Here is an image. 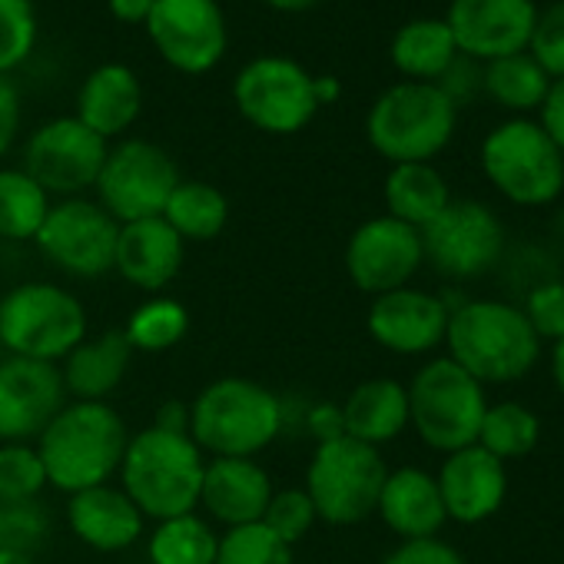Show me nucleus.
Returning a JSON list of instances; mask_svg holds the SVG:
<instances>
[{"instance_id": "nucleus-1", "label": "nucleus", "mask_w": 564, "mask_h": 564, "mask_svg": "<svg viewBox=\"0 0 564 564\" xmlns=\"http://www.w3.org/2000/svg\"><path fill=\"white\" fill-rule=\"evenodd\" d=\"M127 425L107 402H67L37 438L47 485L77 495L107 485L127 452Z\"/></svg>"}, {"instance_id": "nucleus-2", "label": "nucleus", "mask_w": 564, "mask_h": 564, "mask_svg": "<svg viewBox=\"0 0 564 564\" xmlns=\"http://www.w3.org/2000/svg\"><path fill=\"white\" fill-rule=\"evenodd\" d=\"M206 458L189 432L147 425L123 452L120 481L143 518H176L199 505Z\"/></svg>"}, {"instance_id": "nucleus-3", "label": "nucleus", "mask_w": 564, "mask_h": 564, "mask_svg": "<svg viewBox=\"0 0 564 564\" xmlns=\"http://www.w3.org/2000/svg\"><path fill=\"white\" fill-rule=\"evenodd\" d=\"M286 425V412L265 386L226 376L209 382L189 405V438L213 458H252Z\"/></svg>"}, {"instance_id": "nucleus-4", "label": "nucleus", "mask_w": 564, "mask_h": 564, "mask_svg": "<svg viewBox=\"0 0 564 564\" xmlns=\"http://www.w3.org/2000/svg\"><path fill=\"white\" fill-rule=\"evenodd\" d=\"M445 343L452 352L448 359L481 386H501L528 376L541 352V339L528 326L524 313L491 300L462 303L448 316Z\"/></svg>"}, {"instance_id": "nucleus-5", "label": "nucleus", "mask_w": 564, "mask_h": 564, "mask_svg": "<svg viewBox=\"0 0 564 564\" xmlns=\"http://www.w3.org/2000/svg\"><path fill=\"white\" fill-rule=\"evenodd\" d=\"M458 107L435 84L402 80L379 94L366 117L372 150L399 163H429L455 137Z\"/></svg>"}, {"instance_id": "nucleus-6", "label": "nucleus", "mask_w": 564, "mask_h": 564, "mask_svg": "<svg viewBox=\"0 0 564 564\" xmlns=\"http://www.w3.org/2000/svg\"><path fill=\"white\" fill-rule=\"evenodd\" d=\"M87 339L84 303L54 282H24L0 300V343L11 356L57 362Z\"/></svg>"}, {"instance_id": "nucleus-7", "label": "nucleus", "mask_w": 564, "mask_h": 564, "mask_svg": "<svg viewBox=\"0 0 564 564\" xmlns=\"http://www.w3.org/2000/svg\"><path fill=\"white\" fill-rule=\"evenodd\" d=\"M386 475L389 468L379 448L339 435L316 445L306 468V495L316 518L329 524H359L379 508Z\"/></svg>"}, {"instance_id": "nucleus-8", "label": "nucleus", "mask_w": 564, "mask_h": 564, "mask_svg": "<svg viewBox=\"0 0 564 564\" xmlns=\"http://www.w3.org/2000/svg\"><path fill=\"white\" fill-rule=\"evenodd\" d=\"M488 183L518 206H544L564 189V156L541 123L514 117L498 123L481 143Z\"/></svg>"}, {"instance_id": "nucleus-9", "label": "nucleus", "mask_w": 564, "mask_h": 564, "mask_svg": "<svg viewBox=\"0 0 564 564\" xmlns=\"http://www.w3.org/2000/svg\"><path fill=\"white\" fill-rule=\"evenodd\" d=\"M409 392V422L435 452H458L478 442L485 419V389L452 359H435L419 369Z\"/></svg>"}, {"instance_id": "nucleus-10", "label": "nucleus", "mask_w": 564, "mask_h": 564, "mask_svg": "<svg viewBox=\"0 0 564 564\" xmlns=\"http://www.w3.org/2000/svg\"><path fill=\"white\" fill-rule=\"evenodd\" d=\"M232 100L242 120L262 133L290 137L319 113L313 74L290 57H256L232 80Z\"/></svg>"}, {"instance_id": "nucleus-11", "label": "nucleus", "mask_w": 564, "mask_h": 564, "mask_svg": "<svg viewBox=\"0 0 564 564\" xmlns=\"http://www.w3.org/2000/svg\"><path fill=\"white\" fill-rule=\"evenodd\" d=\"M180 183L173 156L150 140H123L104 160L94 183L100 206L123 226L150 216H163L170 193Z\"/></svg>"}, {"instance_id": "nucleus-12", "label": "nucleus", "mask_w": 564, "mask_h": 564, "mask_svg": "<svg viewBox=\"0 0 564 564\" xmlns=\"http://www.w3.org/2000/svg\"><path fill=\"white\" fill-rule=\"evenodd\" d=\"M419 236L425 259L445 279H478L505 249L498 216L475 199H452L429 226L419 229Z\"/></svg>"}, {"instance_id": "nucleus-13", "label": "nucleus", "mask_w": 564, "mask_h": 564, "mask_svg": "<svg viewBox=\"0 0 564 564\" xmlns=\"http://www.w3.org/2000/svg\"><path fill=\"white\" fill-rule=\"evenodd\" d=\"M117 232L120 223L100 203L70 196L51 206L34 242L67 275L100 279L113 269Z\"/></svg>"}, {"instance_id": "nucleus-14", "label": "nucleus", "mask_w": 564, "mask_h": 564, "mask_svg": "<svg viewBox=\"0 0 564 564\" xmlns=\"http://www.w3.org/2000/svg\"><path fill=\"white\" fill-rule=\"evenodd\" d=\"M110 147L77 117H57L34 130L24 150V170L64 199L90 189L104 170Z\"/></svg>"}, {"instance_id": "nucleus-15", "label": "nucleus", "mask_w": 564, "mask_h": 564, "mask_svg": "<svg viewBox=\"0 0 564 564\" xmlns=\"http://www.w3.org/2000/svg\"><path fill=\"white\" fill-rule=\"evenodd\" d=\"M143 28L156 54L180 74L213 70L229 41L216 0H156Z\"/></svg>"}, {"instance_id": "nucleus-16", "label": "nucleus", "mask_w": 564, "mask_h": 564, "mask_svg": "<svg viewBox=\"0 0 564 564\" xmlns=\"http://www.w3.org/2000/svg\"><path fill=\"white\" fill-rule=\"evenodd\" d=\"M425 252L415 226H405L392 216L366 219L346 246V272L362 293L382 296L402 290L419 272Z\"/></svg>"}, {"instance_id": "nucleus-17", "label": "nucleus", "mask_w": 564, "mask_h": 564, "mask_svg": "<svg viewBox=\"0 0 564 564\" xmlns=\"http://www.w3.org/2000/svg\"><path fill=\"white\" fill-rule=\"evenodd\" d=\"M534 18V0H452L445 24L462 57L488 64L528 51Z\"/></svg>"}, {"instance_id": "nucleus-18", "label": "nucleus", "mask_w": 564, "mask_h": 564, "mask_svg": "<svg viewBox=\"0 0 564 564\" xmlns=\"http://www.w3.org/2000/svg\"><path fill=\"white\" fill-rule=\"evenodd\" d=\"M67 405L64 376L54 362L11 356L0 362V438L34 442Z\"/></svg>"}, {"instance_id": "nucleus-19", "label": "nucleus", "mask_w": 564, "mask_h": 564, "mask_svg": "<svg viewBox=\"0 0 564 564\" xmlns=\"http://www.w3.org/2000/svg\"><path fill=\"white\" fill-rule=\"evenodd\" d=\"M366 326L382 349L395 356H422L445 339L448 306L432 293L402 286L372 300Z\"/></svg>"}, {"instance_id": "nucleus-20", "label": "nucleus", "mask_w": 564, "mask_h": 564, "mask_svg": "<svg viewBox=\"0 0 564 564\" xmlns=\"http://www.w3.org/2000/svg\"><path fill=\"white\" fill-rule=\"evenodd\" d=\"M435 481L442 491L445 514L462 524H478L491 518L501 508L505 491H508L505 462L488 455L481 445L452 452Z\"/></svg>"}, {"instance_id": "nucleus-21", "label": "nucleus", "mask_w": 564, "mask_h": 564, "mask_svg": "<svg viewBox=\"0 0 564 564\" xmlns=\"http://www.w3.org/2000/svg\"><path fill=\"white\" fill-rule=\"evenodd\" d=\"M186 242L163 216L123 223L117 232L113 269L143 293H156L180 275Z\"/></svg>"}, {"instance_id": "nucleus-22", "label": "nucleus", "mask_w": 564, "mask_h": 564, "mask_svg": "<svg viewBox=\"0 0 564 564\" xmlns=\"http://www.w3.org/2000/svg\"><path fill=\"white\" fill-rule=\"evenodd\" d=\"M272 498L269 471L256 458H213L203 471L199 505L226 528L256 524Z\"/></svg>"}, {"instance_id": "nucleus-23", "label": "nucleus", "mask_w": 564, "mask_h": 564, "mask_svg": "<svg viewBox=\"0 0 564 564\" xmlns=\"http://www.w3.org/2000/svg\"><path fill=\"white\" fill-rule=\"evenodd\" d=\"M70 531L94 551H123L143 534V514L123 488L94 485L70 495L67 505Z\"/></svg>"}, {"instance_id": "nucleus-24", "label": "nucleus", "mask_w": 564, "mask_h": 564, "mask_svg": "<svg viewBox=\"0 0 564 564\" xmlns=\"http://www.w3.org/2000/svg\"><path fill=\"white\" fill-rule=\"evenodd\" d=\"M382 521L402 538V541H419V538H435L438 528L445 524V505L435 475L422 468H399L386 475L379 508Z\"/></svg>"}, {"instance_id": "nucleus-25", "label": "nucleus", "mask_w": 564, "mask_h": 564, "mask_svg": "<svg viewBox=\"0 0 564 564\" xmlns=\"http://www.w3.org/2000/svg\"><path fill=\"white\" fill-rule=\"evenodd\" d=\"M143 107V87L127 64H100L77 94V120L97 137L127 133Z\"/></svg>"}, {"instance_id": "nucleus-26", "label": "nucleus", "mask_w": 564, "mask_h": 564, "mask_svg": "<svg viewBox=\"0 0 564 564\" xmlns=\"http://www.w3.org/2000/svg\"><path fill=\"white\" fill-rule=\"evenodd\" d=\"M339 409L346 435L372 448L399 438L409 425V392L395 379H369L356 386Z\"/></svg>"}, {"instance_id": "nucleus-27", "label": "nucleus", "mask_w": 564, "mask_h": 564, "mask_svg": "<svg viewBox=\"0 0 564 564\" xmlns=\"http://www.w3.org/2000/svg\"><path fill=\"white\" fill-rule=\"evenodd\" d=\"M133 349L123 329L104 333L97 339H84L64 362V389L77 395V402H104L110 392L120 389L130 369Z\"/></svg>"}, {"instance_id": "nucleus-28", "label": "nucleus", "mask_w": 564, "mask_h": 564, "mask_svg": "<svg viewBox=\"0 0 564 564\" xmlns=\"http://www.w3.org/2000/svg\"><path fill=\"white\" fill-rule=\"evenodd\" d=\"M389 57L405 80L438 84L442 74L455 64L458 47L445 18H419L395 31L389 44Z\"/></svg>"}, {"instance_id": "nucleus-29", "label": "nucleus", "mask_w": 564, "mask_h": 564, "mask_svg": "<svg viewBox=\"0 0 564 564\" xmlns=\"http://www.w3.org/2000/svg\"><path fill=\"white\" fill-rule=\"evenodd\" d=\"M452 203L445 176L432 163H399L386 176L389 216L405 226H429Z\"/></svg>"}, {"instance_id": "nucleus-30", "label": "nucleus", "mask_w": 564, "mask_h": 564, "mask_svg": "<svg viewBox=\"0 0 564 564\" xmlns=\"http://www.w3.org/2000/svg\"><path fill=\"white\" fill-rule=\"evenodd\" d=\"M163 219L176 229L183 242H206L226 229L229 203L223 189L203 180H180L163 206Z\"/></svg>"}, {"instance_id": "nucleus-31", "label": "nucleus", "mask_w": 564, "mask_h": 564, "mask_svg": "<svg viewBox=\"0 0 564 564\" xmlns=\"http://www.w3.org/2000/svg\"><path fill=\"white\" fill-rule=\"evenodd\" d=\"M547 87H551V77L541 70V64L528 51L488 61L481 67V90L498 107L514 110V113L538 110L547 97Z\"/></svg>"}, {"instance_id": "nucleus-32", "label": "nucleus", "mask_w": 564, "mask_h": 564, "mask_svg": "<svg viewBox=\"0 0 564 564\" xmlns=\"http://www.w3.org/2000/svg\"><path fill=\"white\" fill-rule=\"evenodd\" d=\"M51 213V193L28 170H0V236L28 242L37 239Z\"/></svg>"}, {"instance_id": "nucleus-33", "label": "nucleus", "mask_w": 564, "mask_h": 564, "mask_svg": "<svg viewBox=\"0 0 564 564\" xmlns=\"http://www.w3.org/2000/svg\"><path fill=\"white\" fill-rule=\"evenodd\" d=\"M219 534L199 514H176L150 534V564H213Z\"/></svg>"}, {"instance_id": "nucleus-34", "label": "nucleus", "mask_w": 564, "mask_h": 564, "mask_svg": "<svg viewBox=\"0 0 564 564\" xmlns=\"http://www.w3.org/2000/svg\"><path fill=\"white\" fill-rule=\"evenodd\" d=\"M541 438V422L534 412H528L518 402H501L485 409L481 429H478V442L488 455H495L498 462L508 458H524L534 452Z\"/></svg>"}, {"instance_id": "nucleus-35", "label": "nucleus", "mask_w": 564, "mask_h": 564, "mask_svg": "<svg viewBox=\"0 0 564 564\" xmlns=\"http://www.w3.org/2000/svg\"><path fill=\"white\" fill-rule=\"evenodd\" d=\"M189 329V313L183 303L156 296L143 306H137L127 319V343L133 352H166L176 343H183Z\"/></svg>"}, {"instance_id": "nucleus-36", "label": "nucleus", "mask_w": 564, "mask_h": 564, "mask_svg": "<svg viewBox=\"0 0 564 564\" xmlns=\"http://www.w3.org/2000/svg\"><path fill=\"white\" fill-rule=\"evenodd\" d=\"M213 564H296V561L286 541H279L262 521H256V524L226 528V534H219Z\"/></svg>"}, {"instance_id": "nucleus-37", "label": "nucleus", "mask_w": 564, "mask_h": 564, "mask_svg": "<svg viewBox=\"0 0 564 564\" xmlns=\"http://www.w3.org/2000/svg\"><path fill=\"white\" fill-rule=\"evenodd\" d=\"M47 531L51 514L41 498H0V551L34 557Z\"/></svg>"}, {"instance_id": "nucleus-38", "label": "nucleus", "mask_w": 564, "mask_h": 564, "mask_svg": "<svg viewBox=\"0 0 564 564\" xmlns=\"http://www.w3.org/2000/svg\"><path fill=\"white\" fill-rule=\"evenodd\" d=\"M47 488V471L37 445L4 442L0 445V498H37Z\"/></svg>"}, {"instance_id": "nucleus-39", "label": "nucleus", "mask_w": 564, "mask_h": 564, "mask_svg": "<svg viewBox=\"0 0 564 564\" xmlns=\"http://www.w3.org/2000/svg\"><path fill=\"white\" fill-rule=\"evenodd\" d=\"M37 41V18L31 0H0V77L21 67Z\"/></svg>"}, {"instance_id": "nucleus-40", "label": "nucleus", "mask_w": 564, "mask_h": 564, "mask_svg": "<svg viewBox=\"0 0 564 564\" xmlns=\"http://www.w3.org/2000/svg\"><path fill=\"white\" fill-rule=\"evenodd\" d=\"M316 508L306 495V488H282V491H272L265 511H262V524L279 538V541H286L290 547L300 544L313 524H316Z\"/></svg>"}, {"instance_id": "nucleus-41", "label": "nucleus", "mask_w": 564, "mask_h": 564, "mask_svg": "<svg viewBox=\"0 0 564 564\" xmlns=\"http://www.w3.org/2000/svg\"><path fill=\"white\" fill-rule=\"evenodd\" d=\"M528 54L551 80L564 77V0H547V8L538 11Z\"/></svg>"}, {"instance_id": "nucleus-42", "label": "nucleus", "mask_w": 564, "mask_h": 564, "mask_svg": "<svg viewBox=\"0 0 564 564\" xmlns=\"http://www.w3.org/2000/svg\"><path fill=\"white\" fill-rule=\"evenodd\" d=\"M521 313L538 339H564V282L551 279L534 286Z\"/></svg>"}, {"instance_id": "nucleus-43", "label": "nucleus", "mask_w": 564, "mask_h": 564, "mask_svg": "<svg viewBox=\"0 0 564 564\" xmlns=\"http://www.w3.org/2000/svg\"><path fill=\"white\" fill-rule=\"evenodd\" d=\"M379 564H465V557L438 538H419V541H402Z\"/></svg>"}, {"instance_id": "nucleus-44", "label": "nucleus", "mask_w": 564, "mask_h": 564, "mask_svg": "<svg viewBox=\"0 0 564 564\" xmlns=\"http://www.w3.org/2000/svg\"><path fill=\"white\" fill-rule=\"evenodd\" d=\"M538 113H541V130L551 137V143L561 150V156H564V77L561 80H551V87H547V97H544V104L538 107Z\"/></svg>"}, {"instance_id": "nucleus-45", "label": "nucleus", "mask_w": 564, "mask_h": 564, "mask_svg": "<svg viewBox=\"0 0 564 564\" xmlns=\"http://www.w3.org/2000/svg\"><path fill=\"white\" fill-rule=\"evenodd\" d=\"M21 127V100L8 77H0V156H4Z\"/></svg>"}, {"instance_id": "nucleus-46", "label": "nucleus", "mask_w": 564, "mask_h": 564, "mask_svg": "<svg viewBox=\"0 0 564 564\" xmlns=\"http://www.w3.org/2000/svg\"><path fill=\"white\" fill-rule=\"evenodd\" d=\"M306 429L319 438V442H329V438H339L346 435V425H343V409L339 405H316L306 419Z\"/></svg>"}, {"instance_id": "nucleus-47", "label": "nucleus", "mask_w": 564, "mask_h": 564, "mask_svg": "<svg viewBox=\"0 0 564 564\" xmlns=\"http://www.w3.org/2000/svg\"><path fill=\"white\" fill-rule=\"evenodd\" d=\"M156 0H110V14L120 24H147Z\"/></svg>"}, {"instance_id": "nucleus-48", "label": "nucleus", "mask_w": 564, "mask_h": 564, "mask_svg": "<svg viewBox=\"0 0 564 564\" xmlns=\"http://www.w3.org/2000/svg\"><path fill=\"white\" fill-rule=\"evenodd\" d=\"M153 425H163V429H176V432H186L189 429V409L183 402H166L160 412H156V422Z\"/></svg>"}, {"instance_id": "nucleus-49", "label": "nucleus", "mask_w": 564, "mask_h": 564, "mask_svg": "<svg viewBox=\"0 0 564 564\" xmlns=\"http://www.w3.org/2000/svg\"><path fill=\"white\" fill-rule=\"evenodd\" d=\"M313 84H316V100H319V107L339 100V90H343V87H339L336 77H313Z\"/></svg>"}, {"instance_id": "nucleus-50", "label": "nucleus", "mask_w": 564, "mask_h": 564, "mask_svg": "<svg viewBox=\"0 0 564 564\" xmlns=\"http://www.w3.org/2000/svg\"><path fill=\"white\" fill-rule=\"evenodd\" d=\"M272 11H286V14H300V11H313L323 0H262Z\"/></svg>"}, {"instance_id": "nucleus-51", "label": "nucleus", "mask_w": 564, "mask_h": 564, "mask_svg": "<svg viewBox=\"0 0 564 564\" xmlns=\"http://www.w3.org/2000/svg\"><path fill=\"white\" fill-rule=\"evenodd\" d=\"M551 372H554V382L564 395V339L554 343V356H551Z\"/></svg>"}, {"instance_id": "nucleus-52", "label": "nucleus", "mask_w": 564, "mask_h": 564, "mask_svg": "<svg viewBox=\"0 0 564 564\" xmlns=\"http://www.w3.org/2000/svg\"><path fill=\"white\" fill-rule=\"evenodd\" d=\"M0 564H37L31 554H14V551H0Z\"/></svg>"}, {"instance_id": "nucleus-53", "label": "nucleus", "mask_w": 564, "mask_h": 564, "mask_svg": "<svg viewBox=\"0 0 564 564\" xmlns=\"http://www.w3.org/2000/svg\"><path fill=\"white\" fill-rule=\"evenodd\" d=\"M557 232H561V239H564V209H561V216H557Z\"/></svg>"}]
</instances>
